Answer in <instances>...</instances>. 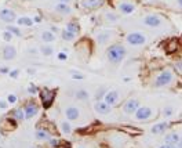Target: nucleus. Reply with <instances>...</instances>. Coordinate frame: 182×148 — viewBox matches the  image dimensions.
<instances>
[{
  "label": "nucleus",
  "instance_id": "obj_1",
  "mask_svg": "<svg viewBox=\"0 0 182 148\" xmlns=\"http://www.w3.org/2000/svg\"><path fill=\"white\" fill-rule=\"evenodd\" d=\"M126 54H127V48L123 44L116 43V44H112V46L108 47V50H106V58H108V61L110 64L117 65V64H120L124 60Z\"/></svg>",
  "mask_w": 182,
  "mask_h": 148
},
{
  "label": "nucleus",
  "instance_id": "obj_2",
  "mask_svg": "<svg viewBox=\"0 0 182 148\" xmlns=\"http://www.w3.org/2000/svg\"><path fill=\"white\" fill-rule=\"evenodd\" d=\"M174 82V72L171 69H164L163 72L156 76V79L153 82V86L155 87H167L170 86Z\"/></svg>",
  "mask_w": 182,
  "mask_h": 148
},
{
  "label": "nucleus",
  "instance_id": "obj_3",
  "mask_svg": "<svg viewBox=\"0 0 182 148\" xmlns=\"http://www.w3.org/2000/svg\"><path fill=\"white\" fill-rule=\"evenodd\" d=\"M124 39L130 46H142V44H145L146 40H148L146 35L141 33V32H131V33H127Z\"/></svg>",
  "mask_w": 182,
  "mask_h": 148
},
{
  "label": "nucleus",
  "instance_id": "obj_4",
  "mask_svg": "<svg viewBox=\"0 0 182 148\" xmlns=\"http://www.w3.org/2000/svg\"><path fill=\"white\" fill-rule=\"evenodd\" d=\"M155 116V111H153V108L151 107H139L138 108V111L134 114V118H135V121H149L152 118Z\"/></svg>",
  "mask_w": 182,
  "mask_h": 148
},
{
  "label": "nucleus",
  "instance_id": "obj_5",
  "mask_svg": "<svg viewBox=\"0 0 182 148\" xmlns=\"http://www.w3.org/2000/svg\"><path fill=\"white\" fill-rule=\"evenodd\" d=\"M40 101H42V105L43 108H50L54 102V98H55V93L52 90H48V89H43L40 90Z\"/></svg>",
  "mask_w": 182,
  "mask_h": 148
},
{
  "label": "nucleus",
  "instance_id": "obj_6",
  "mask_svg": "<svg viewBox=\"0 0 182 148\" xmlns=\"http://www.w3.org/2000/svg\"><path fill=\"white\" fill-rule=\"evenodd\" d=\"M144 24L149 28H160L163 25V18L157 14H148L144 17Z\"/></svg>",
  "mask_w": 182,
  "mask_h": 148
},
{
  "label": "nucleus",
  "instance_id": "obj_7",
  "mask_svg": "<svg viewBox=\"0 0 182 148\" xmlns=\"http://www.w3.org/2000/svg\"><path fill=\"white\" fill-rule=\"evenodd\" d=\"M105 0H79V7H82L84 10H97L99 7H102Z\"/></svg>",
  "mask_w": 182,
  "mask_h": 148
},
{
  "label": "nucleus",
  "instance_id": "obj_8",
  "mask_svg": "<svg viewBox=\"0 0 182 148\" xmlns=\"http://www.w3.org/2000/svg\"><path fill=\"white\" fill-rule=\"evenodd\" d=\"M139 107H141V102L138 98H128L123 104V112L124 114H135Z\"/></svg>",
  "mask_w": 182,
  "mask_h": 148
},
{
  "label": "nucleus",
  "instance_id": "obj_9",
  "mask_svg": "<svg viewBox=\"0 0 182 148\" xmlns=\"http://www.w3.org/2000/svg\"><path fill=\"white\" fill-rule=\"evenodd\" d=\"M24 112H25V119H32L37 115L39 112V105L35 101H28L24 105Z\"/></svg>",
  "mask_w": 182,
  "mask_h": 148
},
{
  "label": "nucleus",
  "instance_id": "obj_10",
  "mask_svg": "<svg viewBox=\"0 0 182 148\" xmlns=\"http://www.w3.org/2000/svg\"><path fill=\"white\" fill-rule=\"evenodd\" d=\"M117 10L123 14V15H130L135 11V4L131 3V1H127V0H121L117 3Z\"/></svg>",
  "mask_w": 182,
  "mask_h": 148
},
{
  "label": "nucleus",
  "instance_id": "obj_11",
  "mask_svg": "<svg viewBox=\"0 0 182 148\" xmlns=\"http://www.w3.org/2000/svg\"><path fill=\"white\" fill-rule=\"evenodd\" d=\"M0 20L6 24H11L17 20V14L14 10L11 8H1L0 10Z\"/></svg>",
  "mask_w": 182,
  "mask_h": 148
},
{
  "label": "nucleus",
  "instance_id": "obj_12",
  "mask_svg": "<svg viewBox=\"0 0 182 148\" xmlns=\"http://www.w3.org/2000/svg\"><path fill=\"white\" fill-rule=\"evenodd\" d=\"M65 118L69 122H75L80 118V109L75 105H69L65 108Z\"/></svg>",
  "mask_w": 182,
  "mask_h": 148
},
{
  "label": "nucleus",
  "instance_id": "obj_13",
  "mask_svg": "<svg viewBox=\"0 0 182 148\" xmlns=\"http://www.w3.org/2000/svg\"><path fill=\"white\" fill-rule=\"evenodd\" d=\"M119 98H120L119 91H116V90H109V91H106L104 101L106 104H109L110 107H114L117 102H119Z\"/></svg>",
  "mask_w": 182,
  "mask_h": 148
},
{
  "label": "nucleus",
  "instance_id": "obj_14",
  "mask_svg": "<svg viewBox=\"0 0 182 148\" xmlns=\"http://www.w3.org/2000/svg\"><path fill=\"white\" fill-rule=\"evenodd\" d=\"M94 109L98 112L99 115H108V114L112 111V107H110L109 104H106L104 100H101V101H95Z\"/></svg>",
  "mask_w": 182,
  "mask_h": 148
},
{
  "label": "nucleus",
  "instance_id": "obj_15",
  "mask_svg": "<svg viewBox=\"0 0 182 148\" xmlns=\"http://www.w3.org/2000/svg\"><path fill=\"white\" fill-rule=\"evenodd\" d=\"M112 35H113V32L112 31H102L99 32V33H97V43L98 44H101V46H104V44H106V43L110 40V37H112Z\"/></svg>",
  "mask_w": 182,
  "mask_h": 148
},
{
  "label": "nucleus",
  "instance_id": "obj_16",
  "mask_svg": "<svg viewBox=\"0 0 182 148\" xmlns=\"http://www.w3.org/2000/svg\"><path fill=\"white\" fill-rule=\"evenodd\" d=\"M54 8H55V11H57L58 14H61V15H69V14H72V7H70L68 3H59V1H58Z\"/></svg>",
  "mask_w": 182,
  "mask_h": 148
},
{
  "label": "nucleus",
  "instance_id": "obj_17",
  "mask_svg": "<svg viewBox=\"0 0 182 148\" xmlns=\"http://www.w3.org/2000/svg\"><path fill=\"white\" fill-rule=\"evenodd\" d=\"M1 55H3V58H4L6 61L14 60L15 58V55H17L15 47H13V46H6V47L3 48V51H1Z\"/></svg>",
  "mask_w": 182,
  "mask_h": 148
},
{
  "label": "nucleus",
  "instance_id": "obj_18",
  "mask_svg": "<svg viewBox=\"0 0 182 148\" xmlns=\"http://www.w3.org/2000/svg\"><path fill=\"white\" fill-rule=\"evenodd\" d=\"M179 141H181V137H179V134H178L177 132L168 133V134H166V137H164V143L170 144V145H177Z\"/></svg>",
  "mask_w": 182,
  "mask_h": 148
},
{
  "label": "nucleus",
  "instance_id": "obj_19",
  "mask_svg": "<svg viewBox=\"0 0 182 148\" xmlns=\"http://www.w3.org/2000/svg\"><path fill=\"white\" fill-rule=\"evenodd\" d=\"M170 127V125L167 123V122H160V123H156L155 126L151 127V133L152 134H161V133H164Z\"/></svg>",
  "mask_w": 182,
  "mask_h": 148
},
{
  "label": "nucleus",
  "instance_id": "obj_20",
  "mask_svg": "<svg viewBox=\"0 0 182 148\" xmlns=\"http://www.w3.org/2000/svg\"><path fill=\"white\" fill-rule=\"evenodd\" d=\"M17 24L20 25V27H26V28H32L35 25V21H33V18L28 15H22V17H18L17 18Z\"/></svg>",
  "mask_w": 182,
  "mask_h": 148
},
{
  "label": "nucleus",
  "instance_id": "obj_21",
  "mask_svg": "<svg viewBox=\"0 0 182 148\" xmlns=\"http://www.w3.org/2000/svg\"><path fill=\"white\" fill-rule=\"evenodd\" d=\"M40 39H42V42L50 44V43H52L55 40V35H54L50 29H48V31H43L42 33H40Z\"/></svg>",
  "mask_w": 182,
  "mask_h": 148
},
{
  "label": "nucleus",
  "instance_id": "obj_22",
  "mask_svg": "<svg viewBox=\"0 0 182 148\" xmlns=\"http://www.w3.org/2000/svg\"><path fill=\"white\" fill-rule=\"evenodd\" d=\"M66 31L72 32V33H75L76 36H77L79 33H80V25H79L77 21H70L66 24V28H65Z\"/></svg>",
  "mask_w": 182,
  "mask_h": 148
},
{
  "label": "nucleus",
  "instance_id": "obj_23",
  "mask_svg": "<svg viewBox=\"0 0 182 148\" xmlns=\"http://www.w3.org/2000/svg\"><path fill=\"white\" fill-rule=\"evenodd\" d=\"M13 119L15 122H21L25 119V112H24V108H17V109H14L13 111Z\"/></svg>",
  "mask_w": 182,
  "mask_h": 148
},
{
  "label": "nucleus",
  "instance_id": "obj_24",
  "mask_svg": "<svg viewBox=\"0 0 182 148\" xmlns=\"http://www.w3.org/2000/svg\"><path fill=\"white\" fill-rule=\"evenodd\" d=\"M75 97H76L77 100H80V101H87L90 98V93L86 89H80V90H77V91L75 93Z\"/></svg>",
  "mask_w": 182,
  "mask_h": 148
},
{
  "label": "nucleus",
  "instance_id": "obj_25",
  "mask_svg": "<svg viewBox=\"0 0 182 148\" xmlns=\"http://www.w3.org/2000/svg\"><path fill=\"white\" fill-rule=\"evenodd\" d=\"M39 50H40V53L44 55V57H50V55H52V53H54V47H52L51 44H43L42 47H39Z\"/></svg>",
  "mask_w": 182,
  "mask_h": 148
},
{
  "label": "nucleus",
  "instance_id": "obj_26",
  "mask_svg": "<svg viewBox=\"0 0 182 148\" xmlns=\"http://www.w3.org/2000/svg\"><path fill=\"white\" fill-rule=\"evenodd\" d=\"M61 39L65 40V42H73V40L76 39V35L72 33V32L66 31V29H62V31H61Z\"/></svg>",
  "mask_w": 182,
  "mask_h": 148
},
{
  "label": "nucleus",
  "instance_id": "obj_27",
  "mask_svg": "<svg viewBox=\"0 0 182 148\" xmlns=\"http://www.w3.org/2000/svg\"><path fill=\"white\" fill-rule=\"evenodd\" d=\"M104 18L106 22H116V21H119L120 15H117L114 11H106L104 14Z\"/></svg>",
  "mask_w": 182,
  "mask_h": 148
},
{
  "label": "nucleus",
  "instance_id": "obj_28",
  "mask_svg": "<svg viewBox=\"0 0 182 148\" xmlns=\"http://www.w3.org/2000/svg\"><path fill=\"white\" fill-rule=\"evenodd\" d=\"M35 137H36L37 140H50L51 136H50L48 132H46V130H43V129H37L36 132H35Z\"/></svg>",
  "mask_w": 182,
  "mask_h": 148
},
{
  "label": "nucleus",
  "instance_id": "obj_29",
  "mask_svg": "<svg viewBox=\"0 0 182 148\" xmlns=\"http://www.w3.org/2000/svg\"><path fill=\"white\" fill-rule=\"evenodd\" d=\"M59 127H61V132L63 134H69V133H72V126H70V123L68 121H63L59 123Z\"/></svg>",
  "mask_w": 182,
  "mask_h": 148
},
{
  "label": "nucleus",
  "instance_id": "obj_30",
  "mask_svg": "<svg viewBox=\"0 0 182 148\" xmlns=\"http://www.w3.org/2000/svg\"><path fill=\"white\" fill-rule=\"evenodd\" d=\"M7 31L8 32H11L14 36H18V37H21L22 36V32H21V29L18 27H14V25H8L7 27Z\"/></svg>",
  "mask_w": 182,
  "mask_h": 148
},
{
  "label": "nucleus",
  "instance_id": "obj_31",
  "mask_svg": "<svg viewBox=\"0 0 182 148\" xmlns=\"http://www.w3.org/2000/svg\"><path fill=\"white\" fill-rule=\"evenodd\" d=\"M174 114V108H172L171 105H167L164 109H163V116H166V118H170Z\"/></svg>",
  "mask_w": 182,
  "mask_h": 148
},
{
  "label": "nucleus",
  "instance_id": "obj_32",
  "mask_svg": "<svg viewBox=\"0 0 182 148\" xmlns=\"http://www.w3.org/2000/svg\"><path fill=\"white\" fill-rule=\"evenodd\" d=\"M13 36H14V35H13L11 32H8V31L3 32V40H6V42H10L11 39H13Z\"/></svg>",
  "mask_w": 182,
  "mask_h": 148
},
{
  "label": "nucleus",
  "instance_id": "obj_33",
  "mask_svg": "<svg viewBox=\"0 0 182 148\" xmlns=\"http://www.w3.org/2000/svg\"><path fill=\"white\" fill-rule=\"evenodd\" d=\"M57 58L59 60V61H66V60H68V54L65 53V51H59L57 55Z\"/></svg>",
  "mask_w": 182,
  "mask_h": 148
},
{
  "label": "nucleus",
  "instance_id": "obj_34",
  "mask_svg": "<svg viewBox=\"0 0 182 148\" xmlns=\"http://www.w3.org/2000/svg\"><path fill=\"white\" fill-rule=\"evenodd\" d=\"M10 78H13V79H17L18 76H20V69L15 68V69H13V71H10Z\"/></svg>",
  "mask_w": 182,
  "mask_h": 148
},
{
  "label": "nucleus",
  "instance_id": "obj_35",
  "mask_svg": "<svg viewBox=\"0 0 182 148\" xmlns=\"http://www.w3.org/2000/svg\"><path fill=\"white\" fill-rule=\"evenodd\" d=\"M37 91H39V89H37L35 85H29V87H28V93H31V94H36Z\"/></svg>",
  "mask_w": 182,
  "mask_h": 148
},
{
  "label": "nucleus",
  "instance_id": "obj_36",
  "mask_svg": "<svg viewBox=\"0 0 182 148\" xmlns=\"http://www.w3.org/2000/svg\"><path fill=\"white\" fill-rule=\"evenodd\" d=\"M7 101H8V104H14V102H17V95L15 94H8L7 95Z\"/></svg>",
  "mask_w": 182,
  "mask_h": 148
},
{
  "label": "nucleus",
  "instance_id": "obj_37",
  "mask_svg": "<svg viewBox=\"0 0 182 148\" xmlns=\"http://www.w3.org/2000/svg\"><path fill=\"white\" fill-rule=\"evenodd\" d=\"M174 68L177 69L179 74H182V61H177V62L174 64Z\"/></svg>",
  "mask_w": 182,
  "mask_h": 148
},
{
  "label": "nucleus",
  "instance_id": "obj_38",
  "mask_svg": "<svg viewBox=\"0 0 182 148\" xmlns=\"http://www.w3.org/2000/svg\"><path fill=\"white\" fill-rule=\"evenodd\" d=\"M72 78L73 79H76V80H83V75H80V74H77V72H72Z\"/></svg>",
  "mask_w": 182,
  "mask_h": 148
},
{
  "label": "nucleus",
  "instance_id": "obj_39",
  "mask_svg": "<svg viewBox=\"0 0 182 148\" xmlns=\"http://www.w3.org/2000/svg\"><path fill=\"white\" fill-rule=\"evenodd\" d=\"M48 141H50V145H51V147H58V145L61 144L58 140H55V138H50Z\"/></svg>",
  "mask_w": 182,
  "mask_h": 148
},
{
  "label": "nucleus",
  "instance_id": "obj_40",
  "mask_svg": "<svg viewBox=\"0 0 182 148\" xmlns=\"http://www.w3.org/2000/svg\"><path fill=\"white\" fill-rule=\"evenodd\" d=\"M0 74L1 75L10 74V68H7V67H1V68H0Z\"/></svg>",
  "mask_w": 182,
  "mask_h": 148
},
{
  "label": "nucleus",
  "instance_id": "obj_41",
  "mask_svg": "<svg viewBox=\"0 0 182 148\" xmlns=\"http://www.w3.org/2000/svg\"><path fill=\"white\" fill-rule=\"evenodd\" d=\"M7 105H8V101L0 100V108H1V109H4V108H7Z\"/></svg>",
  "mask_w": 182,
  "mask_h": 148
},
{
  "label": "nucleus",
  "instance_id": "obj_42",
  "mask_svg": "<svg viewBox=\"0 0 182 148\" xmlns=\"http://www.w3.org/2000/svg\"><path fill=\"white\" fill-rule=\"evenodd\" d=\"M159 148H178L177 145H170V144H163V145H160Z\"/></svg>",
  "mask_w": 182,
  "mask_h": 148
},
{
  "label": "nucleus",
  "instance_id": "obj_43",
  "mask_svg": "<svg viewBox=\"0 0 182 148\" xmlns=\"http://www.w3.org/2000/svg\"><path fill=\"white\" fill-rule=\"evenodd\" d=\"M37 51H39V50H36L35 47H29V48H28V53H31V54H35V53H37Z\"/></svg>",
  "mask_w": 182,
  "mask_h": 148
},
{
  "label": "nucleus",
  "instance_id": "obj_44",
  "mask_svg": "<svg viewBox=\"0 0 182 148\" xmlns=\"http://www.w3.org/2000/svg\"><path fill=\"white\" fill-rule=\"evenodd\" d=\"M33 21H35V22H42V17H40V15H36L35 18H33Z\"/></svg>",
  "mask_w": 182,
  "mask_h": 148
},
{
  "label": "nucleus",
  "instance_id": "obj_45",
  "mask_svg": "<svg viewBox=\"0 0 182 148\" xmlns=\"http://www.w3.org/2000/svg\"><path fill=\"white\" fill-rule=\"evenodd\" d=\"M177 6H178V8L182 11V0H177Z\"/></svg>",
  "mask_w": 182,
  "mask_h": 148
},
{
  "label": "nucleus",
  "instance_id": "obj_46",
  "mask_svg": "<svg viewBox=\"0 0 182 148\" xmlns=\"http://www.w3.org/2000/svg\"><path fill=\"white\" fill-rule=\"evenodd\" d=\"M28 72H29L31 75H35V69H33V68H29V69H28Z\"/></svg>",
  "mask_w": 182,
  "mask_h": 148
},
{
  "label": "nucleus",
  "instance_id": "obj_47",
  "mask_svg": "<svg viewBox=\"0 0 182 148\" xmlns=\"http://www.w3.org/2000/svg\"><path fill=\"white\" fill-rule=\"evenodd\" d=\"M51 32H52V33H55V32H58V29L55 27H51Z\"/></svg>",
  "mask_w": 182,
  "mask_h": 148
},
{
  "label": "nucleus",
  "instance_id": "obj_48",
  "mask_svg": "<svg viewBox=\"0 0 182 148\" xmlns=\"http://www.w3.org/2000/svg\"><path fill=\"white\" fill-rule=\"evenodd\" d=\"M57 1H59V3H69L70 0H57Z\"/></svg>",
  "mask_w": 182,
  "mask_h": 148
},
{
  "label": "nucleus",
  "instance_id": "obj_49",
  "mask_svg": "<svg viewBox=\"0 0 182 148\" xmlns=\"http://www.w3.org/2000/svg\"><path fill=\"white\" fill-rule=\"evenodd\" d=\"M177 147H178V148H182V138H181V141L177 144Z\"/></svg>",
  "mask_w": 182,
  "mask_h": 148
},
{
  "label": "nucleus",
  "instance_id": "obj_50",
  "mask_svg": "<svg viewBox=\"0 0 182 148\" xmlns=\"http://www.w3.org/2000/svg\"><path fill=\"white\" fill-rule=\"evenodd\" d=\"M22 1H26V0H22Z\"/></svg>",
  "mask_w": 182,
  "mask_h": 148
}]
</instances>
